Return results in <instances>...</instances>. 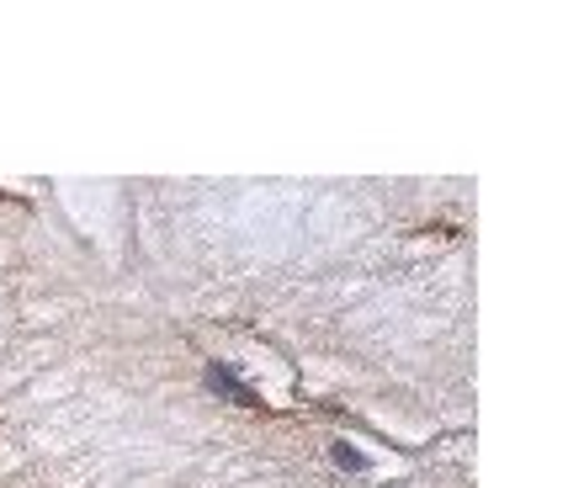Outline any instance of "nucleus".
Returning <instances> with one entry per match:
<instances>
[{"label":"nucleus","instance_id":"obj_1","mask_svg":"<svg viewBox=\"0 0 568 488\" xmlns=\"http://www.w3.org/2000/svg\"><path fill=\"white\" fill-rule=\"evenodd\" d=\"M207 383H213V393H219V398H234V404H245V409H255V404H261V398H255V393H250L245 383L229 372V366H207Z\"/></svg>","mask_w":568,"mask_h":488},{"label":"nucleus","instance_id":"obj_2","mask_svg":"<svg viewBox=\"0 0 568 488\" xmlns=\"http://www.w3.org/2000/svg\"><path fill=\"white\" fill-rule=\"evenodd\" d=\"M335 462L346 467V472H356V467H362V457H356V451H351V446H335Z\"/></svg>","mask_w":568,"mask_h":488}]
</instances>
